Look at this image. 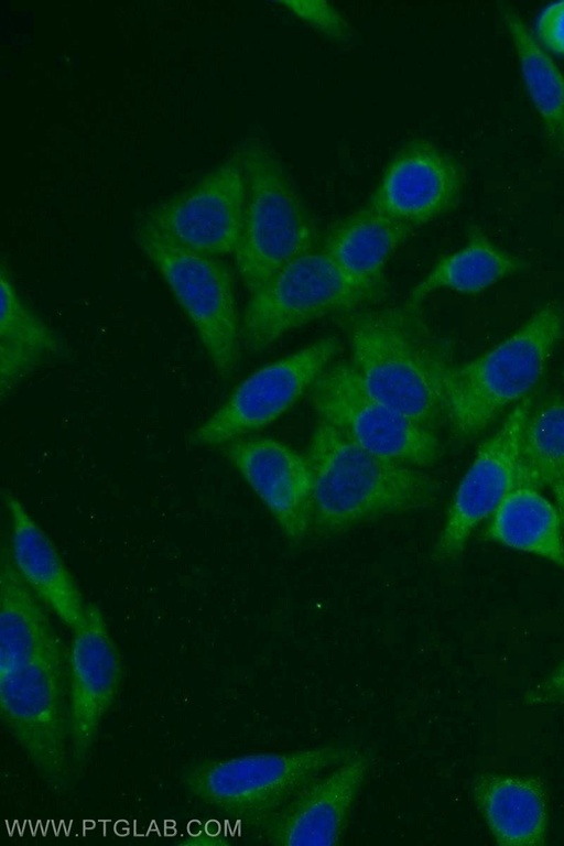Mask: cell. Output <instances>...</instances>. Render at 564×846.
I'll list each match as a JSON object with an SVG mask.
<instances>
[{
  "label": "cell",
  "mask_w": 564,
  "mask_h": 846,
  "mask_svg": "<svg viewBox=\"0 0 564 846\" xmlns=\"http://www.w3.org/2000/svg\"><path fill=\"white\" fill-rule=\"evenodd\" d=\"M464 178L452 154L429 140L413 139L392 156L367 205L414 228L454 209Z\"/></svg>",
  "instance_id": "cell-14"
},
{
  "label": "cell",
  "mask_w": 564,
  "mask_h": 846,
  "mask_svg": "<svg viewBox=\"0 0 564 846\" xmlns=\"http://www.w3.org/2000/svg\"><path fill=\"white\" fill-rule=\"evenodd\" d=\"M370 766L371 756L357 749L312 779L260 826L263 837L282 846L337 845Z\"/></svg>",
  "instance_id": "cell-16"
},
{
  "label": "cell",
  "mask_w": 564,
  "mask_h": 846,
  "mask_svg": "<svg viewBox=\"0 0 564 846\" xmlns=\"http://www.w3.org/2000/svg\"><path fill=\"white\" fill-rule=\"evenodd\" d=\"M180 844L189 845V846H219V845H227L229 844V842L224 835L208 833V832H200L197 834L187 835L183 837V840H181Z\"/></svg>",
  "instance_id": "cell-29"
},
{
  "label": "cell",
  "mask_w": 564,
  "mask_h": 846,
  "mask_svg": "<svg viewBox=\"0 0 564 846\" xmlns=\"http://www.w3.org/2000/svg\"><path fill=\"white\" fill-rule=\"evenodd\" d=\"M43 603L17 572L3 545L0 566V675L63 643Z\"/></svg>",
  "instance_id": "cell-20"
},
{
  "label": "cell",
  "mask_w": 564,
  "mask_h": 846,
  "mask_svg": "<svg viewBox=\"0 0 564 846\" xmlns=\"http://www.w3.org/2000/svg\"><path fill=\"white\" fill-rule=\"evenodd\" d=\"M308 391L318 420L381 458L422 468L442 454L436 432L375 399L350 362L330 364Z\"/></svg>",
  "instance_id": "cell-9"
},
{
  "label": "cell",
  "mask_w": 564,
  "mask_h": 846,
  "mask_svg": "<svg viewBox=\"0 0 564 846\" xmlns=\"http://www.w3.org/2000/svg\"><path fill=\"white\" fill-rule=\"evenodd\" d=\"M528 706L564 705V659L523 695Z\"/></svg>",
  "instance_id": "cell-28"
},
{
  "label": "cell",
  "mask_w": 564,
  "mask_h": 846,
  "mask_svg": "<svg viewBox=\"0 0 564 846\" xmlns=\"http://www.w3.org/2000/svg\"><path fill=\"white\" fill-rule=\"evenodd\" d=\"M307 458L314 475L312 531L322 536L427 508L438 496V484L421 468L381 458L321 420Z\"/></svg>",
  "instance_id": "cell-2"
},
{
  "label": "cell",
  "mask_w": 564,
  "mask_h": 846,
  "mask_svg": "<svg viewBox=\"0 0 564 846\" xmlns=\"http://www.w3.org/2000/svg\"><path fill=\"white\" fill-rule=\"evenodd\" d=\"M67 651L63 643L0 675L1 718L37 773L63 788L70 776Z\"/></svg>",
  "instance_id": "cell-8"
},
{
  "label": "cell",
  "mask_w": 564,
  "mask_h": 846,
  "mask_svg": "<svg viewBox=\"0 0 564 846\" xmlns=\"http://www.w3.org/2000/svg\"><path fill=\"white\" fill-rule=\"evenodd\" d=\"M387 295V284L356 282L322 249H314L289 262L250 294L241 317V341L249 352H259L302 325L372 306Z\"/></svg>",
  "instance_id": "cell-6"
},
{
  "label": "cell",
  "mask_w": 564,
  "mask_h": 846,
  "mask_svg": "<svg viewBox=\"0 0 564 846\" xmlns=\"http://www.w3.org/2000/svg\"><path fill=\"white\" fill-rule=\"evenodd\" d=\"M535 39L545 50L564 56V1L542 10L535 23Z\"/></svg>",
  "instance_id": "cell-27"
},
{
  "label": "cell",
  "mask_w": 564,
  "mask_h": 846,
  "mask_svg": "<svg viewBox=\"0 0 564 846\" xmlns=\"http://www.w3.org/2000/svg\"><path fill=\"white\" fill-rule=\"evenodd\" d=\"M485 535L492 542L564 568L562 517L556 503L538 489L516 487L490 517Z\"/></svg>",
  "instance_id": "cell-22"
},
{
  "label": "cell",
  "mask_w": 564,
  "mask_h": 846,
  "mask_svg": "<svg viewBox=\"0 0 564 846\" xmlns=\"http://www.w3.org/2000/svg\"><path fill=\"white\" fill-rule=\"evenodd\" d=\"M134 240L156 269L191 322L223 379L232 377L241 351L239 316L231 270L219 257L185 248L143 219Z\"/></svg>",
  "instance_id": "cell-7"
},
{
  "label": "cell",
  "mask_w": 564,
  "mask_h": 846,
  "mask_svg": "<svg viewBox=\"0 0 564 846\" xmlns=\"http://www.w3.org/2000/svg\"><path fill=\"white\" fill-rule=\"evenodd\" d=\"M557 149H560L561 151H564V119H563V123H562V130H561V135H560L558 144H557Z\"/></svg>",
  "instance_id": "cell-31"
},
{
  "label": "cell",
  "mask_w": 564,
  "mask_h": 846,
  "mask_svg": "<svg viewBox=\"0 0 564 846\" xmlns=\"http://www.w3.org/2000/svg\"><path fill=\"white\" fill-rule=\"evenodd\" d=\"M531 410V398L522 399L499 429L478 447L446 511L433 546L435 562L457 558L474 531L517 487L521 435Z\"/></svg>",
  "instance_id": "cell-12"
},
{
  "label": "cell",
  "mask_w": 564,
  "mask_h": 846,
  "mask_svg": "<svg viewBox=\"0 0 564 846\" xmlns=\"http://www.w3.org/2000/svg\"><path fill=\"white\" fill-rule=\"evenodd\" d=\"M563 336L564 310L550 302L492 349L463 365L453 362L445 395L454 436L475 437L507 406L527 398Z\"/></svg>",
  "instance_id": "cell-3"
},
{
  "label": "cell",
  "mask_w": 564,
  "mask_h": 846,
  "mask_svg": "<svg viewBox=\"0 0 564 846\" xmlns=\"http://www.w3.org/2000/svg\"><path fill=\"white\" fill-rule=\"evenodd\" d=\"M525 268L524 260L499 248L479 227L470 226L466 243L441 258L411 290L406 303L420 306L424 299L440 290L480 293Z\"/></svg>",
  "instance_id": "cell-23"
},
{
  "label": "cell",
  "mask_w": 564,
  "mask_h": 846,
  "mask_svg": "<svg viewBox=\"0 0 564 846\" xmlns=\"http://www.w3.org/2000/svg\"><path fill=\"white\" fill-rule=\"evenodd\" d=\"M564 484V398L531 410L520 442L517 487L551 489Z\"/></svg>",
  "instance_id": "cell-25"
},
{
  "label": "cell",
  "mask_w": 564,
  "mask_h": 846,
  "mask_svg": "<svg viewBox=\"0 0 564 846\" xmlns=\"http://www.w3.org/2000/svg\"><path fill=\"white\" fill-rule=\"evenodd\" d=\"M412 229L367 205L333 224L321 249L354 281L386 285L384 265Z\"/></svg>",
  "instance_id": "cell-19"
},
{
  "label": "cell",
  "mask_w": 564,
  "mask_h": 846,
  "mask_svg": "<svg viewBox=\"0 0 564 846\" xmlns=\"http://www.w3.org/2000/svg\"><path fill=\"white\" fill-rule=\"evenodd\" d=\"M123 662L105 616L87 604L73 630L66 657L68 733L72 766L83 767L123 682Z\"/></svg>",
  "instance_id": "cell-13"
},
{
  "label": "cell",
  "mask_w": 564,
  "mask_h": 846,
  "mask_svg": "<svg viewBox=\"0 0 564 846\" xmlns=\"http://www.w3.org/2000/svg\"><path fill=\"white\" fill-rule=\"evenodd\" d=\"M554 494L555 503L560 510L563 525H564V484H558L552 488Z\"/></svg>",
  "instance_id": "cell-30"
},
{
  "label": "cell",
  "mask_w": 564,
  "mask_h": 846,
  "mask_svg": "<svg viewBox=\"0 0 564 846\" xmlns=\"http://www.w3.org/2000/svg\"><path fill=\"white\" fill-rule=\"evenodd\" d=\"M246 194L243 170L234 153L193 185L155 204L144 219L185 248L220 257L237 248Z\"/></svg>",
  "instance_id": "cell-11"
},
{
  "label": "cell",
  "mask_w": 564,
  "mask_h": 846,
  "mask_svg": "<svg viewBox=\"0 0 564 846\" xmlns=\"http://www.w3.org/2000/svg\"><path fill=\"white\" fill-rule=\"evenodd\" d=\"M9 553L20 577L68 629L85 618L87 604L53 541L11 491H3Z\"/></svg>",
  "instance_id": "cell-17"
},
{
  "label": "cell",
  "mask_w": 564,
  "mask_h": 846,
  "mask_svg": "<svg viewBox=\"0 0 564 846\" xmlns=\"http://www.w3.org/2000/svg\"><path fill=\"white\" fill-rule=\"evenodd\" d=\"M500 15L513 42L529 97L550 143L557 148L564 119V75L518 13L502 4Z\"/></svg>",
  "instance_id": "cell-24"
},
{
  "label": "cell",
  "mask_w": 564,
  "mask_h": 846,
  "mask_svg": "<svg viewBox=\"0 0 564 846\" xmlns=\"http://www.w3.org/2000/svg\"><path fill=\"white\" fill-rule=\"evenodd\" d=\"M246 180L237 270L249 294L292 260L315 249L318 231L283 163L268 143L248 138L236 150Z\"/></svg>",
  "instance_id": "cell-4"
},
{
  "label": "cell",
  "mask_w": 564,
  "mask_h": 846,
  "mask_svg": "<svg viewBox=\"0 0 564 846\" xmlns=\"http://www.w3.org/2000/svg\"><path fill=\"white\" fill-rule=\"evenodd\" d=\"M223 454L269 510L286 540L301 544L312 530L314 475L307 456L270 437H239Z\"/></svg>",
  "instance_id": "cell-15"
},
{
  "label": "cell",
  "mask_w": 564,
  "mask_h": 846,
  "mask_svg": "<svg viewBox=\"0 0 564 846\" xmlns=\"http://www.w3.org/2000/svg\"><path fill=\"white\" fill-rule=\"evenodd\" d=\"M282 4L329 37L345 40L350 35V29L344 17L326 2L284 1Z\"/></svg>",
  "instance_id": "cell-26"
},
{
  "label": "cell",
  "mask_w": 564,
  "mask_h": 846,
  "mask_svg": "<svg viewBox=\"0 0 564 846\" xmlns=\"http://www.w3.org/2000/svg\"><path fill=\"white\" fill-rule=\"evenodd\" d=\"M356 750L333 742L284 752L207 760L189 768L183 784L199 802L261 826L302 787Z\"/></svg>",
  "instance_id": "cell-5"
},
{
  "label": "cell",
  "mask_w": 564,
  "mask_h": 846,
  "mask_svg": "<svg viewBox=\"0 0 564 846\" xmlns=\"http://www.w3.org/2000/svg\"><path fill=\"white\" fill-rule=\"evenodd\" d=\"M0 276V390L3 399L44 360L64 357L67 348L21 297L4 262Z\"/></svg>",
  "instance_id": "cell-21"
},
{
  "label": "cell",
  "mask_w": 564,
  "mask_h": 846,
  "mask_svg": "<svg viewBox=\"0 0 564 846\" xmlns=\"http://www.w3.org/2000/svg\"><path fill=\"white\" fill-rule=\"evenodd\" d=\"M340 348L336 336H326L257 369L192 432L191 443L223 446L269 425L311 389Z\"/></svg>",
  "instance_id": "cell-10"
},
{
  "label": "cell",
  "mask_w": 564,
  "mask_h": 846,
  "mask_svg": "<svg viewBox=\"0 0 564 846\" xmlns=\"http://www.w3.org/2000/svg\"><path fill=\"white\" fill-rule=\"evenodd\" d=\"M471 798L498 845L545 843L550 823L549 798L540 778L482 772L471 782Z\"/></svg>",
  "instance_id": "cell-18"
},
{
  "label": "cell",
  "mask_w": 564,
  "mask_h": 846,
  "mask_svg": "<svg viewBox=\"0 0 564 846\" xmlns=\"http://www.w3.org/2000/svg\"><path fill=\"white\" fill-rule=\"evenodd\" d=\"M350 364L378 401L436 432L446 417L445 377L452 351L420 306L360 307L338 315Z\"/></svg>",
  "instance_id": "cell-1"
}]
</instances>
